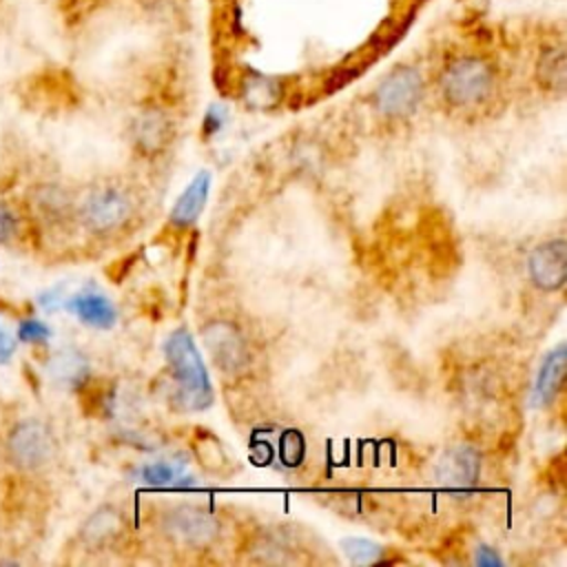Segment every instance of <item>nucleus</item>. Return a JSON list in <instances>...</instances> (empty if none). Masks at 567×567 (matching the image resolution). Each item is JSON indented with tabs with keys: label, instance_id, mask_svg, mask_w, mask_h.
Instances as JSON below:
<instances>
[{
	"label": "nucleus",
	"instance_id": "f257e3e1",
	"mask_svg": "<svg viewBox=\"0 0 567 567\" xmlns=\"http://www.w3.org/2000/svg\"><path fill=\"white\" fill-rule=\"evenodd\" d=\"M164 357L175 381V401L184 410H206L213 405V383L206 363L188 330L177 328L164 341Z\"/></svg>",
	"mask_w": 567,
	"mask_h": 567
},
{
	"label": "nucleus",
	"instance_id": "f03ea898",
	"mask_svg": "<svg viewBox=\"0 0 567 567\" xmlns=\"http://www.w3.org/2000/svg\"><path fill=\"white\" fill-rule=\"evenodd\" d=\"M498 73L489 58L481 53H458L439 73V93L454 109L485 104L496 91Z\"/></svg>",
	"mask_w": 567,
	"mask_h": 567
},
{
	"label": "nucleus",
	"instance_id": "7ed1b4c3",
	"mask_svg": "<svg viewBox=\"0 0 567 567\" xmlns=\"http://www.w3.org/2000/svg\"><path fill=\"white\" fill-rule=\"evenodd\" d=\"M425 93L423 75L412 64H399L381 78L372 93L374 109L388 120H401L416 111Z\"/></svg>",
	"mask_w": 567,
	"mask_h": 567
},
{
	"label": "nucleus",
	"instance_id": "20e7f679",
	"mask_svg": "<svg viewBox=\"0 0 567 567\" xmlns=\"http://www.w3.org/2000/svg\"><path fill=\"white\" fill-rule=\"evenodd\" d=\"M162 532L175 545H182L186 549H206L219 538L221 523L213 512L199 505L179 503L164 512Z\"/></svg>",
	"mask_w": 567,
	"mask_h": 567
},
{
	"label": "nucleus",
	"instance_id": "39448f33",
	"mask_svg": "<svg viewBox=\"0 0 567 567\" xmlns=\"http://www.w3.org/2000/svg\"><path fill=\"white\" fill-rule=\"evenodd\" d=\"M9 461L20 470H40L55 454V436L40 419H22L7 434Z\"/></svg>",
	"mask_w": 567,
	"mask_h": 567
},
{
	"label": "nucleus",
	"instance_id": "423d86ee",
	"mask_svg": "<svg viewBox=\"0 0 567 567\" xmlns=\"http://www.w3.org/2000/svg\"><path fill=\"white\" fill-rule=\"evenodd\" d=\"M131 217H133L131 197L115 186H104L93 190L80 206V219L84 228L95 235L115 233L124 228Z\"/></svg>",
	"mask_w": 567,
	"mask_h": 567
},
{
	"label": "nucleus",
	"instance_id": "0eeeda50",
	"mask_svg": "<svg viewBox=\"0 0 567 567\" xmlns=\"http://www.w3.org/2000/svg\"><path fill=\"white\" fill-rule=\"evenodd\" d=\"M481 476V454L470 443H454L434 463V481L450 494H467Z\"/></svg>",
	"mask_w": 567,
	"mask_h": 567
},
{
	"label": "nucleus",
	"instance_id": "6e6552de",
	"mask_svg": "<svg viewBox=\"0 0 567 567\" xmlns=\"http://www.w3.org/2000/svg\"><path fill=\"white\" fill-rule=\"evenodd\" d=\"M204 346L224 374H239L248 365V346L244 334L230 321H210L202 328Z\"/></svg>",
	"mask_w": 567,
	"mask_h": 567
},
{
	"label": "nucleus",
	"instance_id": "1a4fd4ad",
	"mask_svg": "<svg viewBox=\"0 0 567 567\" xmlns=\"http://www.w3.org/2000/svg\"><path fill=\"white\" fill-rule=\"evenodd\" d=\"M527 275L538 290H560L567 279V241L556 237L538 244L527 257Z\"/></svg>",
	"mask_w": 567,
	"mask_h": 567
},
{
	"label": "nucleus",
	"instance_id": "9d476101",
	"mask_svg": "<svg viewBox=\"0 0 567 567\" xmlns=\"http://www.w3.org/2000/svg\"><path fill=\"white\" fill-rule=\"evenodd\" d=\"M534 78L538 86L547 93L563 95L567 86V51L563 38H554L543 42L536 62H534Z\"/></svg>",
	"mask_w": 567,
	"mask_h": 567
},
{
	"label": "nucleus",
	"instance_id": "9b49d317",
	"mask_svg": "<svg viewBox=\"0 0 567 567\" xmlns=\"http://www.w3.org/2000/svg\"><path fill=\"white\" fill-rule=\"evenodd\" d=\"M171 120L159 109H146L133 122V142L144 155H155L164 151L171 142Z\"/></svg>",
	"mask_w": 567,
	"mask_h": 567
},
{
	"label": "nucleus",
	"instance_id": "f8f14e48",
	"mask_svg": "<svg viewBox=\"0 0 567 567\" xmlns=\"http://www.w3.org/2000/svg\"><path fill=\"white\" fill-rule=\"evenodd\" d=\"M208 193H210V173L199 171L175 199L171 208V224L177 228L193 226L206 206Z\"/></svg>",
	"mask_w": 567,
	"mask_h": 567
},
{
	"label": "nucleus",
	"instance_id": "ddd939ff",
	"mask_svg": "<svg viewBox=\"0 0 567 567\" xmlns=\"http://www.w3.org/2000/svg\"><path fill=\"white\" fill-rule=\"evenodd\" d=\"M124 532L122 512L113 505L97 507L80 527V538L86 547L102 549L109 547Z\"/></svg>",
	"mask_w": 567,
	"mask_h": 567
},
{
	"label": "nucleus",
	"instance_id": "4468645a",
	"mask_svg": "<svg viewBox=\"0 0 567 567\" xmlns=\"http://www.w3.org/2000/svg\"><path fill=\"white\" fill-rule=\"evenodd\" d=\"M47 372L58 385L80 390L89 381L91 365H89V361L82 352L64 348V350H58L49 357Z\"/></svg>",
	"mask_w": 567,
	"mask_h": 567
},
{
	"label": "nucleus",
	"instance_id": "2eb2a0df",
	"mask_svg": "<svg viewBox=\"0 0 567 567\" xmlns=\"http://www.w3.org/2000/svg\"><path fill=\"white\" fill-rule=\"evenodd\" d=\"M565 363H567L565 343H558L554 350L545 354L536 374V385H534V399L540 405H549L560 392L563 379H565Z\"/></svg>",
	"mask_w": 567,
	"mask_h": 567
},
{
	"label": "nucleus",
	"instance_id": "dca6fc26",
	"mask_svg": "<svg viewBox=\"0 0 567 567\" xmlns=\"http://www.w3.org/2000/svg\"><path fill=\"white\" fill-rule=\"evenodd\" d=\"M69 308L75 312V317L91 326V328H111L117 319V310L115 306L104 297V295H97V292H82L78 297H73L69 301Z\"/></svg>",
	"mask_w": 567,
	"mask_h": 567
},
{
	"label": "nucleus",
	"instance_id": "f3484780",
	"mask_svg": "<svg viewBox=\"0 0 567 567\" xmlns=\"http://www.w3.org/2000/svg\"><path fill=\"white\" fill-rule=\"evenodd\" d=\"M281 97V84L266 75H252L244 82V100L255 109H270Z\"/></svg>",
	"mask_w": 567,
	"mask_h": 567
},
{
	"label": "nucleus",
	"instance_id": "a211bd4d",
	"mask_svg": "<svg viewBox=\"0 0 567 567\" xmlns=\"http://www.w3.org/2000/svg\"><path fill=\"white\" fill-rule=\"evenodd\" d=\"M341 549L348 556V560L354 565L381 563L383 554H385V547H381L379 543H372L368 538H343Z\"/></svg>",
	"mask_w": 567,
	"mask_h": 567
},
{
	"label": "nucleus",
	"instance_id": "6ab92c4d",
	"mask_svg": "<svg viewBox=\"0 0 567 567\" xmlns=\"http://www.w3.org/2000/svg\"><path fill=\"white\" fill-rule=\"evenodd\" d=\"M140 478L146 485L153 487H166V485H186V481H182L184 476H179V470L168 463V461H153L146 463L144 467H140Z\"/></svg>",
	"mask_w": 567,
	"mask_h": 567
},
{
	"label": "nucleus",
	"instance_id": "aec40b11",
	"mask_svg": "<svg viewBox=\"0 0 567 567\" xmlns=\"http://www.w3.org/2000/svg\"><path fill=\"white\" fill-rule=\"evenodd\" d=\"M252 558L261 560V563H292V554L288 549V545H284L281 540L272 538V536H259L252 545H250Z\"/></svg>",
	"mask_w": 567,
	"mask_h": 567
},
{
	"label": "nucleus",
	"instance_id": "412c9836",
	"mask_svg": "<svg viewBox=\"0 0 567 567\" xmlns=\"http://www.w3.org/2000/svg\"><path fill=\"white\" fill-rule=\"evenodd\" d=\"M38 204H40V210L47 217H62L71 208V202H69L66 193L55 188V186H42L40 193H38Z\"/></svg>",
	"mask_w": 567,
	"mask_h": 567
},
{
	"label": "nucleus",
	"instance_id": "4be33fe9",
	"mask_svg": "<svg viewBox=\"0 0 567 567\" xmlns=\"http://www.w3.org/2000/svg\"><path fill=\"white\" fill-rule=\"evenodd\" d=\"M49 334H51L49 326L42 323L40 319H24L18 328V337L27 343H42L49 339Z\"/></svg>",
	"mask_w": 567,
	"mask_h": 567
},
{
	"label": "nucleus",
	"instance_id": "5701e85b",
	"mask_svg": "<svg viewBox=\"0 0 567 567\" xmlns=\"http://www.w3.org/2000/svg\"><path fill=\"white\" fill-rule=\"evenodd\" d=\"M18 230V219L7 204L0 202V244H7Z\"/></svg>",
	"mask_w": 567,
	"mask_h": 567
},
{
	"label": "nucleus",
	"instance_id": "b1692460",
	"mask_svg": "<svg viewBox=\"0 0 567 567\" xmlns=\"http://www.w3.org/2000/svg\"><path fill=\"white\" fill-rule=\"evenodd\" d=\"M474 563L481 567H494V565H503V558L498 556V551L489 545H478L474 549Z\"/></svg>",
	"mask_w": 567,
	"mask_h": 567
},
{
	"label": "nucleus",
	"instance_id": "393cba45",
	"mask_svg": "<svg viewBox=\"0 0 567 567\" xmlns=\"http://www.w3.org/2000/svg\"><path fill=\"white\" fill-rule=\"evenodd\" d=\"M221 124H224V113H221L217 106H213V109L208 111L206 120H204V133H206V135H215V133L221 128Z\"/></svg>",
	"mask_w": 567,
	"mask_h": 567
},
{
	"label": "nucleus",
	"instance_id": "a878e982",
	"mask_svg": "<svg viewBox=\"0 0 567 567\" xmlns=\"http://www.w3.org/2000/svg\"><path fill=\"white\" fill-rule=\"evenodd\" d=\"M13 350H16V339L4 328H0V363H7Z\"/></svg>",
	"mask_w": 567,
	"mask_h": 567
}]
</instances>
